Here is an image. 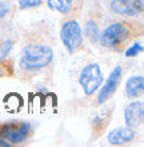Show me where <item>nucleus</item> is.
Listing matches in <instances>:
<instances>
[{"mask_svg": "<svg viewBox=\"0 0 144 147\" xmlns=\"http://www.w3.org/2000/svg\"><path fill=\"white\" fill-rule=\"evenodd\" d=\"M9 13V4L7 1H0V19H3Z\"/></svg>", "mask_w": 144, "mask_h": 147, "instance_id": "nucleus-17", "label": "nucleus"}, {"mask_svg": "<svg viewBox=\"0 0 144 147\" xmlns=\"http://www.w3.org/2000/svg\"><path fill=\"white\" fill-rule=\"evenodd\" d=\"M137 36V24L131 22H115L104 28L100 34V44L104 48L120 52Z\"/></svg>", "mask_w": 144, "mask_h": 147, "instance_id": "nucleus-2", "label": "nucleus"}, {"mask_svg": "<svg viewBox=\"0 0 144 147\" xmlns=\"http://www.w3.org/2000/svg\"><path fill=\"white\" fill-rule=\"evenodd\" d=\"M103 80H104V76L97 63H90L84 66L79 75V83L83 87L87 96H91L92 94H95V91L100 88Z\"/></svg>", "mask_w": 144, "mask_h": 147, "instance_id": "nucleus-4", "label": "nucleus"}, {"mask_svg": "<svg viewBox=\"0 0 144 147\" xmlns=\"http://www.w3.org/2000/svg\"><path fill=\"white\" fill-rule=\"evenodd\" d=\"M29 134H31V124L27 122L12 120L0 124V138L5 139L11 144H20L25 142Z\"/></svg>", "mask_w": 144, "mask_h": 147, "instance_id": "nucleus-5", "label": "nucleus"}, {"mask_svg": "<svg viewBox=\"0 0 144 147\" xmlns=\"http://www.w3.org/2000/svg\"><path fill=\"white\" fill-rule=\"evenodd\" d=\"M43 3V0H17L20 9H29V8L39 7Z\"/></svg>", "mask_w": 144, "mask_h": 147, "instance_id": "nucleus-15", "label": "nucleus"}, {"mask_svg": "<svg viewBox=\"0 0 144 147\" xmlns=\"http://www.w3.org/2000/svg\"><path fill=\"white\" fill-rule=\"evenodd\" d=\"M144 92V79L141 75L131 76L125 83V95L129 99H137Z\"/></svg>", "mask_w": 144, "mask_h": 147, "instance_id": "nucleus-11", "label": "nucleus"}, {"mask_svg": "<svg viewBox=\"0 0 144 147\" xmlns=\"http://www.w3.org/2000/svg\"><path fill=\"white\" fill-rule=\"evenodd\" d=\"M143 8L144 0H111V11L125 18L141 15Z\"/></svg>", "mask_w": 144, "mask_h": 147, "instance_id": "nucleus-7", "label": "nucleus"}, {"mask_svg": "<svg viewBox=\"0 0 144 147\" xmlns=\"http://www.w3.org/2000/svg\"><path fill=\"white\" fill-rule=\"evenodd\" d=\"M60 39L70 54H75L79 50H82L84 36L80 24L74 19L66 20L60 28Z\"/></svg>", "mask_w": 144, "mask_h": 147, "instance_id": "nucleus-3", "label": "nucleus"}, {"mask_svg": "<svg viewBox=\"0 0 144 147\" xmlns=\"http://www.w3.org/2000/svg\"><path fill=\"white\" fill-rule=\"evenodd\" d=\"M125 126L132 128L140 127L144 122V105L143 102H132L124 110Z\"/></svg>", "mask_w": 144, "mask_h": 147, "instance_id": "nucleus-8", "label": "nucleus"}, {"mask_svg": "<svg viewBox=\"0 0 144 147\" xmlns=\"http://www.w3.org/2000/svg\"><path fill=\"white\" fill-rule=\"evenodd\" d=\"M136 138V128L132 127H119L108 134V143L111 146H123L125 143L132 142Z\"/></svg>", "mask_w": 144, "mask_h": 147, "instance_id": "nucleus-10", "label": "nucleus"}, {"mask_svg": "<svg viewBox=\"0 0 144 147\" xmlns=\"http://www.w3.org/2000/svg\"><path fill=\"white\" fill-rule=\"evenodd\" d=\"M83 0H47L50 9L62 13L63 16L76 15L82 8Z\"/></svg>", "mask_w": 144, "mask_h": 147, "instance_id": "nucleus-9", "label": "nucleus"}, {"mask_svg": "<svg viewBox=\"0 0 144 147\" xmlns=\"http://www.w3.org/2000/svg\"><path fill=\"white\" fill-rule=\"evenodd\" d=\"M9 146H11L9 142H7V140L3 139V138H0V147H9Z\"/></svg>", "mask_w": 144, "mask_h": 147, "instance_id": "nucleus-18", "label": "nucleus"}, {"mask_svg": "<svg viewBox=\"0 0 144 147\" xmlns=\"http://www.w3.org/2000/svg\"><path fill=\"white\" fill-rule=\"evenodd\" d=\"M141 51H143V46H141L140 43L136 42L125 50V56H127V58H135V56H137V55L140 54Z\"/></svg>", "mask_w": 144, "mask_h": 147, "instance_id": "nucleus-16", "label": "nucleus"}, {"mask_svg": "<svg viewBox=\"0 0 144 147\" xmlns=\"http://www.w3.org/2000/svg\"><path fill=\"white\" fill-rule=\"evenodd\" d=\"M120 82H121V67L116 66L111 71V74L108 75L107 80H105L104 86L101 87V90L97 94L96 105H104V103H107L111 99V96L116 92Z\"/></svg>", "mask_w": 144, "mask_h": 147, "instance_id": "nucleus-6", "label": "nucleus"}, {"mask_svg": "<svg viewBox=\"0 0 144 147\" xmlns=\"http://www.w3.org/2000/svg\"><path fill=\"white\" fill-rule=\"evenodd\" d=\"M54 62V50L48 44L31 42L21 50L19 59V68L21 72L33 75L42 72Z\"/></svg>", "mask_w": 144, "mask_h": 147, "instance_id": "nucleus-1", "label": "nucleus"}, {"mask_svg": "<svg viewBox=\"0 0 144 147\" xmlns=\"http://www.w3.org/2000/svg\"><path fill=\"white\" fill-rule=\"evenodd\" d=\"M109 115L105 116V110H101L100 114H97L94 119V123H92V131H94V136L97 138L99 135H101V131H104L107 126H108V120H109Z\"/></svg>", "mask_w": 144, "mask_h": 147, "instance_id": "nucleus-13", "label": "nucleus"}, {"mask_svg": "<svg viewBox=\"0 0 144 147\" xmlns=\"http://www.w3.org/2000/svg\"><path fill=\"white\" fill-rule=\"evenodd\" d=\"M100 27H99V23H97L95 19H88L86 23V27H84V35L87 36V39L90 40L92 44L95 43H99L100 40Z\"/></svg>", "mask_w": 144, "mask_h": 147, "instance_id": "nucleus-12", "label": "nucleus"}, {"mask_svg": "<svg viewBox=\"0 0 144 147\" xmlns=\"http://www.w3.org/2000/svg\"><path fill=\"white\" fill-rule=\"evenodd\" d=\"M12 46H13V40H12V39H7V40L0 46V60H4V59L9 55V52H11V50H12Z\"/></svg>", "mask_w": 144, "mask_h": 147, "instance_id": "nucleus-14", "label": "nucleus"}]
</instances>
